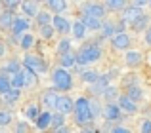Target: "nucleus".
<instances>
[{"instance_id":"9","label":"nucleus","mask_w":151,"mask_h":133,"mask_svg":"<svg viewBox=\"0 0 151 133\" xmlns=\"http://www.w3.org/2000/svg\"><path fill=\"white\" fill-rule=\"evenodd\" d=\"M29 29V19H25V17H17V19H14V25H12V34H23L25 30Z\"/></svg>"},{"instance_id":"5","label":"nucleus","mask_w":151,"mask_h":133,"mask_svg":"<svg viewBox=\"0 0 151 133\" xmlns=\"http://www.w3.org/2000/svg\"><path fill=\"white\" fill-rule=\"evenodd\" d=\"M73 99L67 95H59L58 97V103H55V108H58L59 114H67V112H73Z\"/></svg>"},{"instance_id":"23","label":"nucleus","mask_w":151,"mask_h":133,"mask_svg":"<svg viewBox=\"0 0 151 133\" xmlns=\"http://www.w3.org/2000/svg\"><path fill=\"white\" fill-rule=\"evenodd\" d=\"M142 61V53L140 52H128L126 53V65H138Z\"/></svg>"},{"instance_id":"36","label":"nucleus","mask_w":151,"mask_h":133,"mask_svg":"<svg viewBox=\"0 0 151 133\" xmlns=\"http://www.w3.org/2000/svg\"><path fill=\"white\" fill-rule=\"evenodd\" d=\"M107 8H109V10H122V8H124V2H122V0H109V2H107Z\"/></svg>"},{"instance_id":"41","label":"nucleus","mask_w":151,"mask_h":133,"mask_svg":"<svg viewBox=\"0 0 151 133\" xmlns=\"http://www.w3.org/2000/svg\"><path fill=\"white\" fill-rule=\"evenodd\" d=\"M111 133H130V129H126V127H113Z\"/></svg>"},{"instance_id":"29","label":"nucleus","mask_w":151,"mask_h":133,"mask_svg":"<svg viewBox=\"0 0 151 133\" xmlns=\"http://www.w3.org/2000/svg\"><path fill=\"white\" fill-rule=\"evenodd\" d=\"M25 114H27V118H29V120H37L40 112H38L37 105H29V107H27V110H25Z\"/></svg>"},{"instance_id":"44","label":"nucleus","mask_w":151,"mask_h":133,"mask_svg":"<svg viewBox=\"0 0 151 133\" xmlns=\"http://www.w3.org/2000/svg\"><path fill=\"white\" fill-rule=\"evenodd\" d=\"M145 42H147V44L151 46V29L147 30V34H145Z\"/></svg>"},{"instance_id":"19","label":"nucleus","mask_w":151,"mask_h":133,"mask_svg":"<svg viewBox=\"0 0 151 133\" xmlns=\"http://www.w3.org/2000/svg\"><path fill=\"white\" fill-rule=\"evenodd\" d=\"M10 88L12 89L23 88V72H21V70H19L17 74H12V76H10Z\"/></svg>"},{"instance_id":"46","label":"nucleus","mask_w":151,"mask_h":133,"mask_svg":"<svg viewBox=\"0 0 151 133\" xmlns=\"http://www.w3.org/2000/svg\"><path fill=\"white\" fill-rule=\"evenodd\" d=\"M82 133H92V131H82Z\"/></svg>"},{"instance_id":"6","label":"nucleus","mask_w":151,"mask_h":133,"mask_svg":"<svg viewBox=\"0 0 151 133\" xmlns=\"http://www.w3.org/2000/svg\"><path fill=\"white\" fill-rule=\"evenodd\" d=\"M111 44H113L115 50H128L130 38H128V34H124V33H117L113 38H111Z\"/></svg>"},{"instance_id":"2","label":"nucleus","mask_w":151,"mask_h":133,"mask_svg":"<svg viewBox=\"0 0 151 133\" xmlns=\"http://www.w3.org/2000/svg\"><path fill=\"white\" fill-rule=\"evenodd\" d=\"M75 57H77V63H82V65L94 63V61H98L101 57V50H100L98 44H88V46H84V48H81V52Z\"/></svg>"},{"instance_id":"10","label":"nucleus","mask_w":151,"mask_h":133,"mask_svg":"<svg viewBox=\"0 0 151 133\" xmlns=\"http://www.w3.org/2000/svg\"><path fill=\"white\" fill-rule=\"evenodd\" d=\"M142 15V11H140V8H136V6H132V8H126L124 11H122V19H124L126 23H130L132 25L134 21H136L138 17Z\"/></svg>"},{"instance_id":"33","label":"nucleus","mask_w":151,"mask_h":133,"mask_svg":"<svg viewBox=\"0 0 151 133\" xmlns=\"http://www.w3.org/2000/svg\"><path fill=\"white\" fill-rule=\"evenodd\" d=\"M37 21H38V27H44V25H50L52 17H50V13H38Z\"/></svg>"},{"instance_id":"25","label":"nucleus","mask_w":151,"mask_h":133,"mask_svg":"<svg viewBox=\"0 0 151 133\" xmlns=\"http://www.w3.org/2000/svg\"><path fill=\"white\" fill-rule=\"evenodd\" d=\"M33 44H35V38H33V34H23L21 36V42H19V46H21L23 50H29V48H33Z\"/></svg>"},{"instance_id":"45","label":"nucleus","mask_w":151,"mask_h":133,"mask_svg":"<svg viewBox=\"0 0 151 133\" xmlns=\"http://www.w3.org/2000/svg\"><path fill=\"white\" fill-rule=\"evenodd\" d=\"M2 55H4V44L0 42V57H2Z\"/></svg>"},{"instance_id":"11","label":"nucleus","mask_w":151,"mask_h":133,"mask_svg":"<svg viewBox=\"0 0 151 133\" xmlns=\"http://www.w3.org/2000/svg\"><path fill=\"white\" fill-rule=\"evenodd\" d=\"M81 23L84 25V29H88V30L101 29V21H100V19H96V17H90V15H82Z\"/></svg>"},{"instance_id":"24","label":"nucleus","mask_w":151,"mask_h":133,"mask_svg":"<svg viewBox=\"0 0 151 133\" xmlns=\"http://www.w3.org/2000/svg\"><path fill=\"white\" fill-rule=\"evenodd\" d=\"M50 126H54L55 129H59V127H65V118H63V114H52V122Z\"/></svg>"},{"instance_id":"8","label":"nucleus","mask_w":151,"mask_h":133,"mask_svg":"<svg viewBox=\"0 0 151 133\" xmlns=\"http://www.w3.org/2000/svg\"><path fill=\"white\" fill-rule=\"evenodd\" d=\"M119 108H121V110H126V112H136L138 105H136V101H132L128 95H121L119 97Z\"/></svg>"},{"instance_id":"4","label":"nucleus","mask_w":151,"mask_h":133,"mask_svg":"<svg viewBox=\"0 0 151 133\" xmlns=\"http://www.w3.org/2000/svg\"><path fill=\"white\" fill-rule=\"evenodd\" d=\"M23 65H25L27 70H31V72H35V74H40V72L46 70L44 61H42L40 57H37V55H27L25 59H23Z\"/></svg>"},{"instance_id":"14","label":"nucleus","mask_w":151,"mask_h":133,"mask_svg":"<svg viewBox=\"0 0 151 133\" xmlns=\"http://www.w3.org/2000/svg\"><path fill=\"white\" fill-rule=\"evenodd\" d=\"M19 6H21V10L27 13V17L38 15V4H37V2H21Z\"/></svg>"},{"instance_id":"27","label":"nucleus","mask_w":151,"mask_h":133,"mask_svg":"<svg viewBox=\"0 0 151 133\" xmlns=\"http://www.w3.org/2000/svg\"><path fill=\"white\" fill-rule=\"evenodd\" d=\"M77 63V57L73 53H67V55H61V69H67V66H73Z\"/></svg>"},{"instance_id":"39","label":"nucleus","mask_w":151,"mask_h":133,"mask_svg":"<svg viewBox=\"0 0 151 133\" xmlns=\"http://www.w3.org/2000/svg\"><path fill=\"white\" fill-rule=\"evenodd\" d=\"M10 122H12V114H10V112H6V110L0 112V127H2V126H8Z\"/></svg>"},{"instance_id":"40","label":"nucleus","mask_w":151,"mask_h":133,"mask_svg":"<svg viewBox=\"0 0 151 133\" xmlns=\"http://www.w3.org/2000/svg\"><path fill=\"white\" fill-rule=\"evenodd\" d=\"M142 133H151V120H145L142 126Z\"/></svg>"},{"instance_id":"13","label":"nucleus","mask_w":151,"mask_h":133,"mask_svg":"<svg viewBox=\"0 0 151 133\" xmlns=\"http://www.w3.org/2000/svg\"><path fill=\"white\" fill-rule=\"evenodd\" d=\"M103 13H105L103 6H100V4H88V8H86V13H84V15H90V17L100 19V17H103Z\"/></svg>"},{"instance_id":"43","label":"nucleus","mask_w":151,"mask_h":133,"mask_svg":"<svg viewBox=\"0 0 151 133\" xmlns=\"http://www.w3.org/2000/svg\"><path fill=\"white\" fill-rule=\"evenodd\" d=\"M54 133H69L67 127H59V129H54Z\"/></svg>"},{"instance_id":"32","label":"nucleus","mask_w":151,"mask_h":133,"mask_svg":"<svg viewBox=\"0 0 151 133\" xmlns=\"http://www.w3.org/2000/svg\"><path fill=\"white\" fill-rule=\"evenodd\" d=\"M69 50H71V42L69 40H61V42H59L58 52L61 53V55H67V53H69Z\"/></svg>"},{"instance_id":"7","label":"nucleus","mask_w":151,"mask_h":133,"mask_svg":"<svg viewBox=\"0 0 151 133\" xmlns=\"http://www.w3.org/2000/svg\"><path fill=\"white\" fill-rule=\"evenodd\" d=\"M52 27H54L58 33H61V34H67L71 30V23L67 21L65 17H61V15H55V17L52 19Z\"/></svg>"},{"instance_id":"16","label":"nucleus","mask_w":151,"mask_h":133,"mask_svg":"<svg viewBox=\"0 0 151 133\" xmlns=\"http://www.w3.org/2000/svg\"><path fill=\"white\" fill-rule=\"evenodd\" d=\"M12 25H14L12 11H2L0 13V29H12Z\"/></svg>"},{"instance_id":"37","label":"nucleus","mask_w":151,"mask_h":133,"mask_svg":"<svg viewBox=\"0 0 151 133\" xmlns=\"http://www.w3.org/2000/svg\"><path fill=\"white\" fill-rule=\"evenodd\" d=\"M111 34H117V29H115V25H111V23H107V25H103V38L105 36H111Z\"/></svg>"},{"instance_id":"1","label":"nucleus","mask_w":151,"mask_h":133,"mask_svg":"<svg viewBox=\"0 0 151 133\" xmlns=\"http://www.w3.org/2000/svg\"><path fill=\"white\" fill-rule=\"evenodd\" d=\"M73 112H75V120H77L78 126H84L88 124L90 120L94 118V112H92V103H90L86 97H78L73 105Z\"/></svg>"},{"instance_id":"22","label":"nucleus","mask_w":151,"mask_h":133,"mask_svg":"<svg viewBox=\"0 0 151 133\" xmlns=\"http://www.w3.org/2000/svg\"><path fill=\"white\" fill-rule=\"evenodd\" d=\"M71 30H73V36L75 38H84V34H86V29H84V25H82L81 21H77L73 27H71Z\"/></svg>"},{"instance_id":"3","label":"nucleus","mask_w":151,"mask_h":133,"mask_svg":"<svg viewBox=\"0 0 151 133\" xmlns=\"http://www.w3.org/2000/svg\"><path fill=\"white\" fill-rule=\"evenodd\" d=\"M52 78H54V84L58 89H63V91H67V89L71 88V84H73V80H71V74L67 72L65 69H55L54 74H52Z\"/></svg>"},{"instance_id":"31","label":"nucleus","mask_w":151,"mask_h":133,"mask_svg":"<svg viewBox=\"0 0 151 133\" xmlns=\"http://www.w3.org/2000/svg\"><path fill=\"white\" fill-rule=\"evenodd\" d=\"M82 80H84V82H90V84H96L98 74L94 72V70H84V72H82Z\"/></svg>"},{"instance_id":"15","label":"nucleus","mask_w":151,"mask_h":133,"mask_svg":"<svg viewBox=\"0 0 151 133\" xmlns=\"http://www.w3.org/2000/svg\"><path fill=\"white\" fill-rule=\"evenodd\" d=\"M50 122H52V114L50 112H42V114H38V118L35 120V124H37L38 129H46V127L50 126Z\"/></svg>"},{"instance_id":"38","label":"nucleus","mask_w":151,"mask_h":133,"mask_svg":"<svg viewBox=\"0 0 151 133\" xmlns=\"http://www.w3.org/2000/svg\"><path fill=\"white\" fill-rule=\"evenodd\" d=\"M40 34H42V38H52V34H54V27H52V25L40 27Z\"/></svg>"},{"instance_id":"34","label":"nucleus","mask_w":151,"mask_h":133,"mask_svg":"<svg viewBox=\"0 0 151 133\" xmlns=\"http://www.w3.org/2000/svg\"><path fill=\"white\" fill-rule=\"evenodd\" d=\"M128 97H130L132 101L142 99V89H140V88H134V86H132V88L128 89Z\"/></svg>"},{"instance_id":"26","label":"nucleus","mask_w":151,"mask_h":133,"mask_svg":"<svg viewBox=\"0 0 151 133\" xmlns=\"http://www.w3.org/2000/svg\"><path fill=\"white\" fill-rule=\"evenodd\" d=\"M17 72H19V63H17V61H10V63L4 66V74H8V76L17 74Z\"/></svg>"},{"instance_id":"20","label":"nucleus","mask_w":151,"mask_h":133,"mask_svg":"<svg viewBox=\"0 0 151 133\" xmlns=\"http://www.w3.org/2000/svg\"><path fill=\"white\" fill-rule=\"evenodd\" d=\"M46 6H48L52 11H55V13H58V11L65 10V6H67V4L63 2V0H48V2H46Z\"/></svg>"},{"instance_id":"42","label":"nucleus","mask_w":151,"mask_h":133,"mask_svg":"<svg viewBox=\"0 0 151 133\" xmlns=\"http://www.w3.org/2000/svg\"><path fill=\"white\" fill-rule=\"evenodd\" d=\"M27 131V124H19L17 126V133H25Z\"/></svg>"},{"instance_id":"21","label":"nucleus","mask_w":151,"mask_h":133,"mask_svg":"<svg viewBox=\"0 0 151 133\" xmlns=\"http://www.w3.org/2000/svg\"><path fill=\"white\" fill-rule=\"evenodd\" d=\"M2 99L6 101V103H15V101L19 99V89H12V88H10V89H8V91L2 95Z\"/></svg>"},{"instance_id":"28","label":"nucleus","mask_w":151,"mask_h":133,"mask_svg":"<svg viewBox=\"0 0 151 133\" xmlns=\"http://www.w3.org/2000/svg\"><path fill=\"white\" fill-rule=\"evenodd\" d=\"M8 89H10V76L8 74H0V95H4Z\"/></svg>"},{"instance_id":"12","label":"nucleus","mask_w":151,"mask_h":133,"mask_svg":"<svg viewBox=\"0 0 151 133\" xmlns=\"http://www.w3.org/2000/svg\"><path fill=\"white\" fill-rule=\"evenodd\" d=\"M58 97H59V95L54 91V89H48V91H46L44 95H42V103H44L48 108H55V103H58Z\"/></svg>"},{"instance_id":"30","label":"nucleus","mask_w":151,"mask_h":133,"mask_svg":"<svg viewBox=\"0 0 151 133\" xmlns=\"http://www.w3.org/2000/svg\"><path fill=\"white\" fill-rule=\"evenodd\" d=\"M23 72V86H31L35 84V72H31V70H21Z\"/></svg>"},{"instance_id":"18","label":"nucleus","mask_w":151,"mask_h":133,"mask_svg":"<svg viewBox=\"0 0 151 133\" xmlns=\"http://www.w3.org/2000/svg\"><path fill=\"white\" fill-rule=\"evenodd\" d=\"M147 23H149V15H147V13H142L130 27H132L134 30H144L145 27H147Z\"/></svg>"},{"instance_id":"35","label":"nucleus","mask_w":151,"mask_h":133,"mask_svg":"<svg viewBox=\"0 0 151 133\" xmlns=\"http://www.w3.org/2000/svg\"><path fill=\"white\" fill-rule=\"evenodd\" d=\"M0 6H4V8H6V11H14L15 8L19 6V2H17V0H4V2L0 4Z\"/></svg>"},{"instance_id":"17","label":"nucleus","mask_w":151,"mask_h":133,"mask_svg":"<svg viewBox=\"0 0 151 133\" xmlns=\"http://www.w3.org/2000/svg\"><path fill=\"white\" fill-rule=\"evenodd\" d=\"M119 116H121L119 105H107L105 107V118L107 120H119Z\"/></svg>"}]
</instances>
